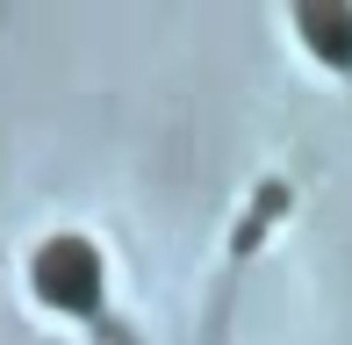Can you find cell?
Wrapping results in <instances>:
<instances>
[{"label":"cell","mask_w":352,"mask_h":345,"mask_svg":"<svg viewBox=\"0 0 352 345\" xmlns=\"http://www.w3.org/2000/svg\"><path fill=\"white\" fill-rule=\"evenodd\" d=\"M29 280H36V295L51 309H65V317H94L108 295V266L94 252L87 238H72V230H58V238L36 245V259H29Z\"/></svg>","instance_id":"cell-1"},{"label":"cell","mask_w":352,"mask_h":345,"mask_svg":"<svg viewBox=\"0 0 352 345\" xmlns=\"http://www.w3.org/2000/svg\"><path fill=\"white\" fill-rule=\"evenodd\" d=\"M295 29L309 36V51L324 58V65H352V8L345 0H309V8L295 14Z\"/></svg>","instance_id":"cell-2"}]
</instances>
